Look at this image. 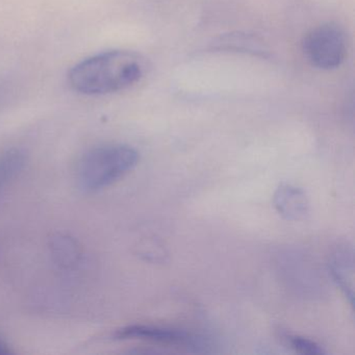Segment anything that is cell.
Wrapping results in <instances>:
<instances>
[{"instance_id": "1", "label": "cell", "mask_w": 355, "mask_h": 355, "mask_svg": "<svg viewBox=\"0 0 355 355\" xmlns=\"http://www.w3.org/2000/svg\"><path fill=\"white\" fill-rule=\"evenodd\" d=\"M145 71L146 63L139 53L105 51L76 64L68 72V83L80 94H112L140 82Z\"/></svg>"}, {"instance_id": "2", "label": "cell", "mask_w": 355, "mask_h": 355, "mask_svg": "<svg viewBox=\"0 0 355 355\" xmlns=\"http://www.w3.org/2000/svg\"><path fill=\"white\" fill-rule=\"evenodd\" d=\"M138 151L124 144L96 147L78 163L76 182L80 190L97 192L115 184L138 165Z\"/></svg>"}, {"instance_id": "3", "label": "cell", "mask_w": 355, "mask_h": 355, "mask_svg": "<svg viewBox=\"0 0 355 355\" xmlns=\"http://www.w3.org/2000/svg\"><path fill=\"white\" fill-rule=\"evenodd\" d=\"M305 59L318 69H336L347 55L346 36L338 24L328 22L311 28L302 40Z\"/></svg>"}, {"instance_id": "4", "label": "cell", "mask_w": 355, "mask_h": 355, "mask_svg": "<svg viewBox=\"0 0 355 355\" xmlns=\"http://www.w3.org/2000/svg\"><path fill=\"white\" fill-rule=\"evenodd\" d=\"M115 338L145 340L153 344L176 347V348L186 349L188 351H195V352L203 351L207 348V340L190 332L182 329H174V328L143 325V324H135V325L126 326L117 330Z\"/></svg>"}, {"instance_id": "5", "label": "cell", "mask_w": 355, "mask_h": 355, "mask_svg": "<svg viewBox=\"0 0 355 355\" xmlns=\"http://www.w3.org/2000/svg\"><path fill=\"white\" fill-rule=\"evenodd\" d=\"M273 202L279 215L290 221L304 219L309 211V199L304 191L292 184L278 187Z\"/></svg>"}, {"instance_id": "6", "label": "cell", "mask_w": 355, "mask_h": 355, "mask_svg": "<svg viewBox=\"0 0 355 355\" xmlns=\"http://www.w3.org/2000/svg\"><path fill=\"white\" fill-rule=\"evenodd\" d=\"M334 282L343 291L350 305L353 304V255L348 249L338 250L330 263Z\"/></svg>"}, {"instance_id": "7", "label": "cell", "mask_w": 355, "mask_h": 355, "mask_svg": "<svg viewBox=\"0 0 355 355\" xmlns=\"http://www.w3.org/2000/svg\"><path fill=\"white\" fill-rule=\"evenodd\" d=\"M26 163V153L14 148L0 155V201L8 188L18 178Z\"/></svg>"}, {"instance_id": "8", "label": "cell", "mask_w": 355, "mask_h": 355, "mask_svg": "<svg viewBox=\"0 0 355 355\" xmlns=\"http://www.w3.org/2000/svg\"><path fill=\"white\" fill-rule=\"evenodd\" d=\"M51 252L62 267L69 268L78 263L80 249L73 239L66 234H57L51 242Z\"/></svg>"}, {"instance_id": "9", "label": "cell", "mask_w": 355, "mask_h": 355, "mask_svg": "<svg viewBox=\"0 0 355 355\" xmlns=\"http://www.w3.org/2000/svg\"><path fill=\"white\" fill-rule=\"evenodd\" d=\"M284 338L290 348L301 354L322 355L326 353L321 345L309 338L295 336V334H284Z\"/></svg>"}, {"instance_id": "10", "label": "cell", "mask_w": 355, "mask_h": 355, "mask_svg": "<svg viewBox=\"0 0 355 355\" xmlns=\"http://www.w3.org/2000/svg\"><path fill=\"white\" fill-rule=\"evenodd\" d=\"M13 353L11 346L0 336V355L11 354Z\"/></svg>"}]
</instances>
